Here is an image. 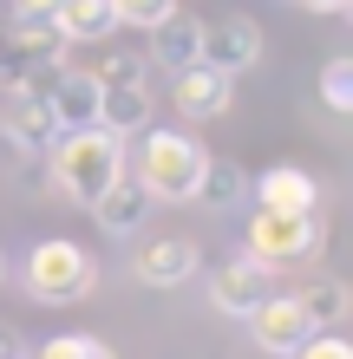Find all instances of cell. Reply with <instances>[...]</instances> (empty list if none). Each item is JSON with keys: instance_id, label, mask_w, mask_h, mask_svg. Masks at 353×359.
I'll use <instances>...</instances> for the list:
<instances>
[{"instance_id": "6da1fadb", "label": "cell", "mask_w": 353, "mask_h": 359, "mask_svg": "<svg viewBox=\"0 0 353 359\" xmlns=\"http://www.w3.org/2000/svg\"><path fill=\"white\" fill-rule=\"evenodd\" d=\"M46 163H53V189L66 203H79V209H92L98 203V189H105L112 177H124V137H112V131H66V137H53V151H46Z\"/></svg>"}, {"instance_id": "7a4b0ae2", "label": "cell", "mask_w": 353, "mask_h": 359, "mask_svg": "<svg viewBox=\"0 0 353 359\" xmlns=\"http://www.w3.org/2000/svg\"><path fill=\"white\" fill-rule=\"evenodd\" d=\"M327 242V222L321 209H255L248 216V242H242V262L262 268V274H281V268H301L314 262Z\"/></svg>"}, {"instance_id": "3957f363", "label": "cell", "mask_w": 353, "mask_h": 359, "mask_svg": "<svg viewBox=\"0 0 353 359\" xmlns=\"http://www.w3.org/2000/svg\"><path fill=\"white\" fill-rule=\"evenodd\" d=\"M203 163H210V151L190 131H144V151L124 170L138 177V189L151 203H190L197 183H203Z\"/></svg>"}, {"instance_id": "277c9868", "label": "cell", "mask_w": 353, "mask_h": 359, "mask_svg": "<svg viewBox=\"0 0 353 359\" xmlns=\"http://www.w3.org/2000/svg\"><path fill=\"white\" fill-rule=\"evenodd\" d=\"M92 287H98V262L79 242H66V236L33 242V255H27V294L39 307H72V301H86Z\"/></svg>"}, {"instance_id": "5b68a950", "label": "cell", "mask_w": 353, "mask_h": 359, "mask_svg": "<svg viewBox=\"0 0 353 359\" xmlns=\"http://www.w3.org/2000/svg\"><path fill=\"white\" fill-rule=\"evenodd\" d=\"M242 320H248V333H255V346H262V353H275V359H295V353L321 333V327L295 307V294H262V301L248 307Z\"/></svg>"}, {"instance_id": "8992f818", "label": "cell", "mask_w": 353, "mask_h": 359, "mask_svg": "<svg viewBox=\"0 0 353 359\" xmlns=\"http://www.w3.org/2000/svg\"><path fill=\"white\" fill-rule=\"evenodd\" d=\"M197 59L203 66H216V72H248L262 59V27L248 13H222V20H210V27H203V46H197Z\"/></svg>"}, {"instance_id": "52a82bcc", "label": "cell", "mask_w": 353, "mask_h": 359, "mask_svg": "<svg viewBox=\"0 0 353 359\" xmlns=\"http://www.w3.org/2000/svg\"><path fill=\"white\" fill-rule=\"evenodd\" d=\"M197 268H203V248L190 236H157V242H144V255L131 262L138 287H183V281H197Z\"/></svg>"}, {"instance_id": "ba28073f", "label": "cell", "mask_w": 353, "mask_h": 359, "mask_svg": "<svg viewBox=\"0 0 353 359\" xmlns=\"http://www.w3.org/2000/svg\"><path fill=\"white\" fill-rule=\"evenodd\" d=\"M229 92H236V79L216 72V66H203V59H197V66H183V72H171V104H177L183 118H197V124L229 111Z\"/></svg>"}, {"instance_id": "9c48e42d", "label": "cell", "mask_w": 353, "mask_h": 359, "mask_svg": "<svg viewBox=\"0 0 353 359\" xmlns=\"http://www.w3.org/2000/svg\"><path fill=\"white\" fill-rule=\"evenodd\" d=\"M39 104L53 111L59 137H66V131H92V124H98V79H92V72H79V66H66Z\"/></svg>"}, {"instance_id": "30bf717a", "label": "cell", "mask_w": 353, "mask_h": 359, "mask_svg": "<svg viewBox=\"0 0 353 359\" xmlns=\"http://www.w3.org/2000/svg\"><path fill=\"white\" fill-rule=\"evenodd\" d=\"M92 216H98V229H105L112 242H131L138 229H144V216H151V196H144V189H138V177L124 170V177H112L105 189H98Z\"/></svg>"}, {"instance_id": "8fae6325", "label": "cell", "mask_w": 353, "mask_h": 359, "mask_svg": "<svg viewBox=\"0 0 353 359\" xmlns=\"http://www.w3.org/2000/svg\"><path fill=\"white\" fill-rule=\"evenodd\" d=\"M197 46H203V20H190V13H171V20H157L151 27V72H183V66H197Z\"/></svg>"}, {"instance_id": "7c38bea8", "label": "cell", "mask_w": 353, "mask_h": 359, "mask_svg": "<svg viewBox=\"0 0 353 359\" xmlns=\"http://www.w3.org/2000/svg\"><path fill=\"white\" fill-rule=\"evenodd\" d=\"M0 137H7L20 157H46L53 137H59V124H53V111L39 98H13L7 111H0Z\"/></svg>"}, {"instance_id": "4fadbf2b", "label": "cell", "mask_w": 353, "mask_h": 359, "mask_svg": "<svg viewBox=\"0 0 353 359\" xmlns=\"http://www.w3.org/2000/svg\"><path fill=\"white\" fill-rule=\"evenodd\" d=\"M268 294V274L262 268H248V262H222L216 274H210V307L216 313H229V320H242L248 307H255Z\"/></svg>"}, {"instance_id": "5bb4252c", "label": "cell", "mask_w": 353, "mask_h": 359, "mask_svg": "<svg viewBox=\"0 0 353 359\" xmlns=\"http://www.w3.org/2000/svg\"><path fill=\"white\" fill-rule=\"evenodd\" d=\"M255 203L262 209H314L321 203V183L301 170V163H275V170L255 177Z\"/></svg>"}, {"instance_id": "9a60e30c", "label": "cell", "mask_w": 353, "mask_h": 359, "mask_svg": "<svg viewBox=\"0 0 353 359\" xmlns=\"http://www.w3.org/2000/svg\"><path fill=\"white\" fill-rule=\"evenodd\" d=\"M53 20H59V39H66V46H92V39L118 33V7L112 0H59Z\"/></svg>"}, {"instance_id": "2e32d148", "label": "cell", "mask_w": 353, "mask_h": 359, "mask_svg": "<svg viewBox=\"0 0 353 359\" xmlns=\"http://www.w3.org/2000/svg\"><path fill=\"white\" fill-rule=\"evenodd\" d=\"M98 131H112V137H138V131H151V86L98 92Z\"/></svg>"}, {"instance_id": "e0dca14e", "label": "cell", "mask_w": 353, "mask_h": 359, "mask_svg": "<svg viewBox=\"0 0 353 359\" xmlns=\"http://www.w3.org/2000/svg\"><path fill=\"white\" fill-rule=\"evenodd\" d=\"M242 196H248V177H242V163H229V157H216L210 151V163H203V183H197V209H242Z\"/></svg>"}, {"instance_id": "ac0fdd59", "label": "cell", "mask_w": 353, "mask_h": 359, "mask_svg": "<svg viewBox=\"0 0 353 359\" xmlns=\"http://www.w3.org/2000/svg\"><path fill=\"white\" fill-rule=\"evenodd\" d=\"M295 307H301L314 327H340L347 307H353V294H347V281H334V274H314V281L295 287Z\"/></svg>"}, {"instance_id": "d6986e66", "label": "cell", "mask_w": 353, "mask_h": 359, "mask_svg": "<svg viewBox=\"0 0 353 359\" xmlns=\"http://www.w3.org/2000/svg\"><path fill=\"white\" fill-rule=\"evenodd\" d=\"M92 79H98V92H118V86H151V59L144 53H105L92 66Z\"/></svg>"}, {"instance_id": "ffe728a7", "label": "cell", "mask_w": 353, "mask_h": 359, "mask_svg": "<svg viewBox=\"0 0 353 359\" xmlns=\"http://www.w3.org/2000/svg\"><path fill=\"white\" fill-rule=\"evenodd\" d=\"M321 104H327V111H353V59L347 53H334V59H327V66H321Z\"/></svg>"}, {"instance_id": "44dd1931", "label": "cell", "mask_w": 353, "mask_h": 359, "mask_svg": "<svg viewBox=\"0 0 353 359\" xmlns=\"http://www.w3.org/2000/svg\"><path fill=\"white\" fill-rule=\"evenodd\" d=\"M33 359H118V353H112L105 340H92V333H53Z\"/></svg>"}, {"instance_id": "7402d4cb", "label": "cell", "mask_w": 353, "mask_h": 359, "mask_svg": "<svg viewBox=\"0 0 353 359\" xmlns=\"http://www.w3.org/2000/svg\"><path fill=\"white\" fill-rule=\"evenodd\" d=\"M112 7H118V27H144V33H151L157 20L177 13V0H112Z\"/></svg>"}, {"instance_id": "603a6c76", "label": "cell", "mask_w": 353, "mask_h": 359, "mask_svg": "<svg viewBox=\"0 0 353 359\" xmlns=\"http://www.w3.org/2000/svg\"><path fill=\"white\" fill-rule=\"evenodd\" d=\"M295 359H353V346L340 340V327H321V333H314V340H307Z\"/></svg>"}, {"instance_id": "cb8c5ba5", "label": "cell", "mask_w": 353, "mask_h": 359, "mask_svg": "<svg viewBox=\"0 0 353 359\" xmlns=\"http://www.w3.org/2000/svg\"><path fill=\"white\" fill-rule=\"evenodd\" d=\"M0 359H27V340H20V327H0Z\"/></svg>"}, {"instance_id": "d4e9b609", "label": "cell", "mask_w": 353, "mask_h": 359, "mask_svg": "<svg viewBox=\"0 0 353 359\" xmlns=\"http://www.w3.org/2000/svg\"><path fill=\"white\" fill-rule=\"evenodd\" d=\"M295 7H301V13H347L353 0H295Z\"/></svg>"}, {"instance_id": "484cf974", "label": "cell", "mask_w": 353, "mask_h": 359, "mask_svg": "<svg viewBox=\"0 0 353 359\" xmlns=\"http://www.w3.org/2000/svg\"><path fill=\"white\" fill-rule=\"evenodd\" d=\"M0 287H7V255H0Z\"/></svg>"}]
</instances>
